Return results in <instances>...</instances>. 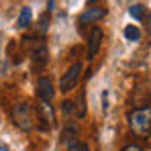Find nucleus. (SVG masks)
<instances>
[{
    "mask_svg": "<svg viewBox=\"0 0 151 151\" xmlns=\"http://www.w3.org/2000/svg\"><path fill=\"white\" fill-rule=\"evenodd\" d=\"M12 123L19 127L21 131H33L37 127V119H35V106L29 102H19L12 108Z\"/></svg>",
    "mask_w": 151,
    "mask_h": 151,
    "instance_id": "obj_1",
    "label": "nucleus"
},
{
    "mask_svg": "<svg viewBox=\"0 0 151 151\" xmlns=\"http://www.w3.org/2000/svg\"><path fill=\"white\" fill-rule=\"evenodd\" d=\"M129 127L135 135L139 137H149L151 131V108L149 106H141V108H135L131 114H129Z\"/></svg>",
    "mask_w": 151,
    "mask_h": 151,
    "instance_id": "obj_2",
    "label": "nucleus"
},
{
    "mask_svg": "<svg viewBox=\"0 0 151 151\" xmlns=\"http://www.w3.org/2000/svg\"><path fill=\"white\" fill-rule=\"evenodd\" d=\"M35 119H37V127L45 133H49L55 127V110L49 102H41L35 106Z\"/></svg>",
    "mask_w": 151,
    "mask_h": 151,
    "instance_id": "obj_3",
    "label": "nucleus"
},
{
    "mask_svg": "<svg viewBox=\"0 0 151 151\" xmlns=\"http://www.w3.org/2000/svg\"><path fill=\"white\" fill-rule=\"evenodd\" d=\"M31 63H33L35 72L45 68V63H47V45H45L43 39L31 37Z\"/></svg>",
    "mask_w": 151,
    "mask_h": 151,
    "instance_id": "obj_4",
    "label": "nucleus"
},
{
    "mask_svg": "<svg viewBox=\"0 0 151 151\" xmlns=\"http://www.w3.org/2000/svg\"><path fill=\"white\" fill-rule=\"evenodd\" d=\"M80 78H82V63L78 61V63H74L65 74L61 76V82H59L61 92H70V90H74L76 86H78V82H80Z\"/></svg>",
    "mask_w": 151,
    "mask_h": 151,
    "instance_id": "obj_5",
    "label": "nucleus"
},
{
    "mask_svg": "<svg viewBox=\"0 0 151 151\" xmlns=\"http://www.w3.org/2000/svg\"><path fill=\"white\" fill-rule=\"evenodd\" d=\"M102 39H104V31L100 27H92V31L88 33V49H86V57L88 59H94L100 51Z\"/></svg>",
    "mask_w": 151,
    "mask_h": 151,
    "instance_id": "obj_6",
    "label": "nucleus"
},
{
    "mask_svg": "<svg viewBox=\"0 0 151 151\" xmlns=\"http://www.w3.org/2000/svg\"><path fill=\"white\" fill-rule=\"evenodd\" d=\"M37 96L41 102H51L55 96V90H53V80L49 76H39L37 80Z\"/></svg>",
    "mask_w": 151,
    "mask_h": 151,
    "instance_id": "obj_7",
    "label": "nucleus"
},
{
    "mask_svg": "<svg viewBox=\"0 0 151 151\" xmlns=\"http://www.w3.org/2000/svg\"><path fill=\"white\" fill-rule=\"evenodd\" d=\"M102 17H106V8H102V6H88L84 10V14L80 17V29H84L86 25H92L96 21H100Z\"/></svg>",
    "mask_w": 151,
    "mask_h": 151,
    "instance_id": "obj_8",
    "label": "nucleus"
},
{
    "mask_svg": "<svg viewBox=\"0 0 151 151\" xmlns=\"http://www.w3.org/2000/svg\"><path fill=\"white\" fill-rule=\"evenodd\" d=\"M78 141V129L72 125H68L63 129V133H61V145H70V143H74Z\"/></svg>",
    "mask_w": 151,
    "mask_h": 151,
    "instance_id": "obj_9",
    "label": "nucleus"
},
{
    "mask_svg": "<svg viewBox=\"0 0 151 151\" xmlns=\"http://www.w3.org/2000/svg\"><path fill=\"white\" fill-rule=\"evenodd\" d=\"M123 35H125L127 41H131V43H135V41H139V39H141V31H139L135 25H127L125 31H123Z\"/></svg>",
    "mask_w": 151,
    "mask_h": 151,
    "instance_id": "obj_10",
    "label": "nucleus"
},
{
    "mask_svg": "<svg viewBox=\"0 0 151 151\" xmlns=\"http://www.w3.org/2000/svg\"><path fill=\"white\" fill-rule=\"evenodd\" d=\"M29 25H31V8L25 6L19 14V29H27Z\"/></svg>",
    "mask_w": 151,
    "mask_h": 151,
    "instance_id": "obj_11",
    "label": "nucleus"
},
{
    "mask_svg": "<svg viewBox=\"0 0 151 151\" xmlns=\"http://www.w3.org/2000/svg\"><path fill=\"white\" fill-rule=\"evenodd\" d=\"M129 14H131L133 19H143V17L147 14V10H145L143 4H133V6L129 8Z\"/></svg>",
    "mask_w": 151,
    "mask_h": 151,
    "instance_id": "obj_12",
    "label": "nucleus"
},
{
    "mask_svg": "<svg viewBox=\"0 0 151 151\" xmlns=\"http://www.w3.org/2000/svg\"><path fill=\"white\" fill-rule=\"evenodd\" d=\"M68 151H90V147L86 143H82V141H74V143L68 145Z\"/></svg>",
    "mask_w": 151,
    "mask_h": 151,
    "instance_id": "obj_13",
    "label": "nucleus"
},
{
    "mask_svg": "<svg viewBox=\"0 0 151 151\" xmlns=\"http://www.w3.org/2000/svg\"><path fill=\"white\" fill-rule=\"evenodd\" d=\"M47 29H49V14H43L39 21V33L43 35V33H47Z\"/></svg>",
    "mask_w": 151,
    "mask_h": 151,
    "instance_id": "obj_14",
    "label": "nucleus"
},
{
    "mask_svg": "<svg viewBox=\"0 0 151 151\" xmlns=\"http://www.w3.org/2000/svg\"><path fill=\"white\" fill-rule=\"evenodd\" d=\"M61 108H63V114H72V112H74V102L65 100L63 104H61Z\"/></svg>",
    "mask_w": 151,
    "mask_h": 151,
    "instance_id": "obj_15",
    "label": "nucleus"
},
{
    "mask_svg": "<svg viewBox=\"0 0 151 151\" xmlns=\"http://www.w3.org/2000/svg\"><path fill=\"white\" fill-rule=\"evenodd\" d=\"M121 151H143V147H141V145H137V143H129V145H125Z\"/></svg>",
    "mask_w": 151,
    "mask_h": 151,
    "instance_id": "obj_16",
    "label": "nucleus"
}]
</instances>
